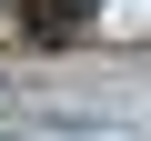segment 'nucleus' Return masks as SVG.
Masks as SVG:
<instances>
[{
    "label": "nucleus",
    "instance_id": "f257e3e1",
    "mask_svg": "<svg viewBox=\"0 0 151 141\" xmlns=\"http://www.w3.org/2000/svg\"><path fill=\"white\" fill-rule=\"evenodd\" d=\"M91 10H101V0H30V30H40V40H60V30H81Z\"/></svg>",
    "mask_w": 151,
    "mask_h": 141
},
{
    "label": "nucleus",
    "instance_id": "f03ea898",
    "mask_svg": "<svg viewBox=\"0 0 151 141\" xmlns=\"http://www.w3.org/2000/svg\"><path fill=\"white\" fill-rule=\"evenodd\" d=\"M0 141H10V131H0Z\"/></svg>",
    "mask_w": 151,
    "mask_h": 141
}]
</instances>
